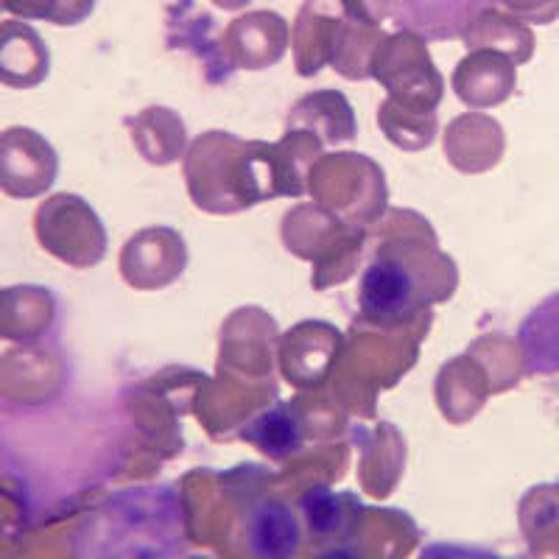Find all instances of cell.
<instances>
[{
  "label": "cell",
  "mask_w": 559,
  "mask_h": 559,
  "mask_svg": "<svg viewBox=\"0 0 559 559\" xmlns=\"http://www.w3.org/2000/svg\"><path fill=\"white\" fill-rule=\"evenodd\" d=\"M317 559H361V557L349 551V548H331V551L319 554Z\"/></svg>",
  "instance_id": "cell-12"
},
{
  "label": "cell",
  "mask_w": 559,
  "mask_h": 559,
  "mask_svg": "<svg viewBox=\"0 0 559 559\" xmlns=\"http://www.w3.org/2000/svg\"><path fill=\"white\" fill-rule=\"evenodd\" d=\"M342 9L353 23L378 26L389 14V0H342Z\"/></svg>",
  "instance_id": "cell-10"
},
{
  "label": "cell",
  "mask_w": 559,
  "mask_h": 559,
  "mask_svg": "<svg viewBox=\"0 0 559 559\" xmlns=\"http://www.w3.org/2000/svg\"><path fill=\"white\" fill-rule=\"evenodd\" d=\"M338 23L342 17L333 0H306L294 26V62L299 73H313L331 57Z\"/></svg>",
  "instance_id": "cell-5"
},
{
  "label": "cell",
  "mask_w": 559,
  "mask_h": 559,
  "mask_svg": "<svg viewBox=\"0 0 559 559\" xmlns=\"http://www.w3.org/2000/svg\"><path fill=\"white\" fill-rule=\"evenodd\" d=\"M197 559H202V557H197Z\"/></svg>",
  "instance_id": "cell-14"
},
{
  "label": "cell",
  "mask_w": 559,
  "mask_h": 559,
  "mask_svg": "<svg viewBox=\"0 0 559 559\" xmlns=\"http://www.w3.org/2000/svg\"><path fill=\"white\" fill-rule=\"evenodd\" d=\"M249 548L254 559H292L299 548L297 518L283 503H261L249 521Z\"/></svg>",
  "instance_id": "cell-6"
},
{
  "label": "cell",
  "mask_w": 559,
  "mask_h": 559,
  "mask_svg": "<svg viewBox=\"0 0 559 559\" xmlns=\"http://www.w3.org/2000/svg\"><path fill=\"white\" fill-rule=\"evenodd\" d=\"M210 3H216L218 9H227V12H238V9H247L252 0H210Z\"/></svg>",
  "instance_id": "cell-13"
},
{
  "label": "cell",
  "mask_w": 559,
  "mask_h": 559,
  "mask_svg": "<svg viewBox=\"0 0 559 559\" xmlns=\"http://www.w3.org/2000/svg\"><path fill=\"white\" fill-rule=\"evenodd\" d=\"M51 57L37 32L20 20L0 23V82L14 90L37 87L48 76Z\"/></svg>",
  "instance_id": "cell-2"
},
{
  "label": "cell",
  "mask_w": 559,
  "mask_h": 559,
  "mask_svg": "<svg viewBox=\"0 0 559 559\" xmlns=\"http://www.w3.org/2000/svg\"><path fill=\"white\" fill-rule=\"evenodd\" d=\"M515 87V64L498 51H473L456 70V90L467 104H501Z\"/></svg>",
  "instance_id": "cell-4"
},
{
  "label": "cell",
  "mask_w": 559,
  "mask_h": 559,
  "mask_svg": "<svg viewBox=\"0 0 559 559\" xmlns=\"http://www.w3.org/2000/svg\"><path fill=\"white\" fill-rule=\"evenodd\" d=\"M0 7L20 17L51 20L57 26H76L90 17L96 0H0Z\"/></svg>",
  "instance_id": "cell-8"
},
{
  "label": "cell",
  "mask_w": 559,
  "mask_h": 559,
  "mask_svg": "<svg viewBox=\"0 0 559 559\" xmlns=\"http://www.w3.org/2000/svg\"><path fill=\"white\" fill-rule=\"evenodd\" d=\"M501 3L509 9V14L526 23H537V26H546L559 17V0H501Z\"/></svg>",
  "instance_id": "cell-9"
},
{
  "label": "cell",
  "mask_w": 559,
  "mask_h": 559,
  "mask_svg": "<svg viewBox=\"0 0 559 559\" xmlns=\"http://www.w3.org/2000/svg\"><path fill=\"white\" fill-rule=\"evenodd\" d=\"M464 43L473 51H498L512 62H528L534 53V34L515 14L481 9L464 26Z\"/></svg>",
  "instance_id": "cell-3"
},
{
  "label": "cell",
  "mask_w": 559,
  "mask_h": 559,
  "mask_svg": "<svg viewBox=\"0 0 559 559\" xmlns=\"http://www.w3.org/2000/svg\"><path fill=\"white\" fill-rule=\"evenodd\" d=\"M412 283L401 263L376 261L364 272L361 308L369 317H392L406 306Z\"/></svg>",
  "instance_id": "cell-7"
},
{
  "label": "cell",
  "mask_w": 559,
  "mask_h": 559,
  "mask_svg": "<svg viewBox=\"0 0 559 559\" xmlns=\"http://www.w3.org/2000/svg\"><path fill=\"white\" fill-rule=\"evenodd\" d=\"M423 559H503L498 554L481 551V548H464V546H431Z\"/></svg>",
  "instance_id": "cell-11"
},
{
  "label": "cell",
  "mask_w": 559,
  "mask_h": 559,
  "mask_svg": "<svg viewBox=\"0 0 559 559\" xmlns=\"http://www.w3.org/2000/svg\"><path fill=\"white\" fill-rule=\"evenodd\" d=\"M288 45V26L280 14L261 9V12L241 14L233 20L224 34V48L227 57L238 64V68L261 70L269 64L280 62V57L286 53Z\"/></svg>",
  "instance_id": "cell-1"
}]
</instances>
